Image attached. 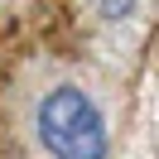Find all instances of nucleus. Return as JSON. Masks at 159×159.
I'll return each mask as SVG.
<instances>
[{"mask_svg":"<svg viewBox=\"0 0 159 159\" xmlns=\"http://www.w3.org/2000/svg\"><path fill=\"white\" fill-rule=\"evenodd\" d=\"M87 5H92L97 15H101V20H130L140 0H87Z\"/></svg>","mask_w":159,"mask_h":159,"instance_id":"f03ea898","label":"nucleus"},{"mask_svg":"<svg viewBox=\"0 0 159 159\" xmlns=\"http://www.w3.org/2000/svg\"><path fill=\"white\" fill-rule=\"evenodd\" d=\"M34 135H39L48 159H106L111 154V135H106V116L92 101V92L58 82L53 92H43L34 106Z\"/></svg>","mask_w":159,"mask_h":159,"instance_id":"f257e3e1","label":"nucleus"}]
</instances>
